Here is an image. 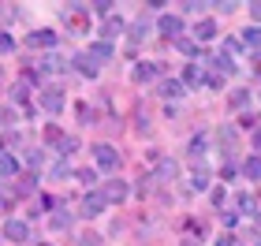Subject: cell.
<instances>
[{"label": "cell", "mask_w": 261, "mask_h": 246, "mask_svg": "<svg viewBox=\"0 0 261 246\" xmlns=\"http://www.w3.org/2000/svg\"><path fill=\"white\" fill-rule=\"evenodd\" d=\"M93 160H97V168L101 172H116V168H120V153H116V149L112 146H93Z\"/></svg>", "instance_id": "1"}, {"label": "cell", "mask_w": 261, "mask_h": 246, "mask_svg": "<svg viewBox=\"0 0 261 246\" xmlns=\"http://www.w3.org/2000/svg\"><path fill=\"white\" fill-rule=\"evenodd\" d=\"M30 49H56V34L53 30H34L30 38H27Z\"/></svg>", "instance_id": "2"}, {"label": "cell", "mask_w": 261, "mask_h": 246, "mask_svg": "<svg viewBox=\"0 0 261 246\" xmlns=\"http://www.w3.org/2000/svg\"><path fill=\"white\" fill-rule=\"evenodd\" d=\"M41 108L49 112V116H56V112L64 108V93H60V90H45V93H41Z\"/></svg>", "instance_id": "3"}, {"label": "cell", "mask_w": 261, "mask_h": 246, "mask_svg": "<svg viewBox=\"0 0 261 246\" xmlns=\"http://www.w3.org/2000/svg\"><path fill=\"white\" fill-rule=\"evenodd\" d=\"M101 198H105V205H109V202H127V183L112 179V183H109V186L101 190Z\"/></svg>", "instance_id": "4"}, {"label": "cell", "mask_w": 261, "mask_h": 246, "mask_svg": "<svg viewBox=\"0 0 261 246\" xmlns=\"http://www.w3.org/2000/svg\"><path fill=\"white\" fill-rule=\"evenodd\" d=\"M4 235H8L11 242H27V239H30V228L22 224V220H8V224H4Z\"/></svg>", "instance_id": "5"}, {"label": "cell", "mask_w": 261, "mask_h": 246, "mask_svg": "<svg viewBox=\"0 0 261 246\" xmlns=\"http://www.w3.org/2000/svg\"><path fill=\"white\" fill-rule=\"evenodd\" d=\"M75 67H79V71H82V75H86V78H93V75H97V71H101V64H97V60H93V56H90V52H79V56H75Z\"/></svg>", "instance_id": "6"}, {"label": "cell", "mask_w": 261, "mask_h": 246, "mask_svg": "<svg viewBox=\"0 0 261 246\" xmlns=\"http://www.w3.org/2000/svg\"><path fill=\"white\" fill-rule=\"evenodd\" d=\"M101 209H105V198H101V194H93V190H90L86 198H82V216H97Z\"/></svg>", "instance_id": "7"}, {"label": "cell", "mask_w": 261, "mask_h": 246, "mask_svg": "<svg viewBox=\"0 0 261 246\" xmlns=\"http://www.w3.org/2000/svg\"><path fill=\"white\" fill-rule=\"evenodd\" d=\"M161 34H164V38H179V34H183L179 15H164V19H161Z\"/></svg>", "instance_id": "8"}, {"label": "cell", "mask_w": 261, "mask_h": 246, "mask_svg": "<svg viewBox=\"0 0 261 246\" xmlns=\"http://www.w3.org/2000/svg\"><path fill=\"white\" fill-rule=\"evenodd\" d=\"M243 175H246V179H254V183L261 179V153H254L250 160L243 164Z\"/></svg>", "instance_id": "9"}, {"label": "cell", "mask_w": 261, "mask_h": 246, "mask_svg": "<svg viewBox=\"0 0 261 246\" xmlns=\"http://www.w3.org/2000/svg\"><path fill=\"white\" fill-rule=\"evenodd\" d=\"M120 30H123V22L116 19V15H109V19H105V26H101V38H105V41H112Z\"/></svg>", "instance_id": "10"}, {"label": "cell", "mask_w": 261, "mask_h": 246, "mask_svg": "<svg viewBox=\"0 0 261 246\" xmlns=\"http://www.w3.org/2000/svg\"><path fill=\"white\" fill-rule=\"evenodd\" d=\"M146 38H149V22H146V19H138L135 26H130V41H135V45H142Z\"/></svg>", "instance_id": "11"}, {"label": "cell", "mask_w": 261, "mask_h": 246, "mask_svg": "<svg viewBox=\"0 0 261 246\" xmlns=\"http://www.w3.org/2000/svg\"><path fill=\"white\" fill-rule=\"evenodd\" d=\"M194 34H198V38H201V41H209V38H217V22H213V19H201Z\"/></svg>", "instance_id": "12"}, {"label": "cell", "mask_w": 261, "mask_h": 246, "mask_svg": "<svg viewBox=\"0 0 261 246\" xmlns=\"http://www.w3.org/2000/svg\"><path fill=\"white\" fill-rule=\"evenodd\" d=\"M41 71H45V75H60V71H64V60H60V56H56V52H53V56H45Z\"/></svg>", "instance_id": "13"}, {"label": "cell", "mask_w": 261, "mask_h": 246, "mask_svg": "<svg viewBox=\"0 0 261 246\" xmlns=\"http://www.w3.org/2000/svg\"><path fill=\"white\" fill-rule=\"evenodd\" d=\"M90 56H93V60H112V45L109 41H97V45H93V49H90Z\"/></svg>", "instance_id": "14"}, {"label": "cell", "mask_w": 261, "mask_h": 246, "mask_svg": "<svg viewBox=\"0 0 261 246\" xmlns=\"http://www.w3.org/2000/svg\"><path fill=\"white\" fill-rule=\"evenodd\" d=\"M19 172V160L11 153H0V175H15Z\"/></svg>", "instance_id": "15"}, {"label": "cell", "mask_w": 261, "mask_h": 246, "mask_svg": "<svg viewBox=\"0 0 261 246\" xmlns=\"http://www.w3.org/2000/svg\"><path fill=\"white\" fill-rule=\"evenodd\" d=\"M183 78H187V86H201V82H205V75H201V67H198V64L187 67V75H183Z\"/></svg>", "instance_id": "16"}, {"label": "cell", "mask_w": 261, "mask_h": 246, "mask_svg": "<svg viewBox=\"0 0 261 246\" xmlns=\"http://www.w3.org/2000/svg\"><path fill=\"white\" fill-rule=\"evenodd\" d=\"M56 146H60V153H64V157H71V153L79 149V138H75V134H64V138H60Z\"/></svg>", "instance_id": "17"}, {"label": "cell", "mask_w": 261, "mask_h": 246, "mask_svg": "<svg viewBox=\"0 0 261 246\" xmlns=\"http://www.w3.org/2000/svg\"><path fill=\"white\" fill-rule=\"evenodd\" d=\"M153 75H157V64H138V67H135V78H138V82H149Z\"/></svg>", "instance_id": "18"}, {"label": "cell", "mask_w": 261, "mask_h": 246, "mask_svg": "<svg viewBox=\"0 0 261 246\" xmlns=\"http://www.w3.org/2000/svg\"><path fill=\"white\" fill-rule=\"evenodd\" d=\"M161 93H164V97H183V82L168 78V82H164V86H161Z\"/></svg>", "instance_id": "19"}, {"label": "cell", "mask_w": 261, "mask_h": 246, "mask_svg": "<svg viewBox=\"0 0 261 246\" xmlns=\"http://www.w3.org/2000/svg\"><path fill=\"white\" fill-rule=\"evenodd\" d=\"M243 41H246V45H250V49L257 52V49H261V30H257V26H250V30L243 34Z\"/></svg>", "instance_id": "20"}, {"label": "cell", "mask_w": 261, "mask_h": 246, "mask_svg": "<svg viewBox=\"0 0 261 246\" xmlns=\"http://www.w3.org/2000/svg\"><path fill=\"white\" fill-rule=\"evenodd\" d=\"M27 82H15V86H11V101H15V104H27Z\"/></svg>", "instance_id": "21"}, {"label": "cell", "mask_w": 261, "mask_h": 246, "mask_svg": "<svg viewBox=\"0 0 261 246\" xmlns=\"http://www.w3.org/2000/svg\"><path fill=\"white\" fill-rule=\"evenodd\" d=\"M246 101H250V93H246V90H235L228 104H231V108H246Z\"/></svg>", "instance_id": "22"}, {"label": "cell", "mask_w": 261, "mask_h": 246, "mask_svg": "<svg viewBox=\"0 0 261 246\" xmlns=\"http://www.w3.org/2000/svg\"><path fill=\"white\" fill-rule=\"evenodd\" d=\"M34 186H38V175H22V179H19V190H15V194H30Z\"/></svg>", "instance_id": "23"}, {"label": "cell", "mask_w": 261, "mask_h": 246, "mask_svg": "<svg viewBox=\"0 0 261 246\" xmlns=\"http://www.w3.org/2000/svg\"><path fill=\"white\" fill-rule=\"evenodd\" d=\"M239 209H243V213H250V216H257V202H254L250 194H243V198H239Z\"/></svg>", "instance_id": "24"}, {"label": "cell", "mask_w": 261, "mask_h": 246, "mask_svg": "<svg viewBox=\"0 0 261 246\" xmlns=\"http://www.w3.org/2000/svg\"><path fill=\"white\" fill-rule=\"evenodd\" d=\"M41 160H45L41 149H30V153H27V168H41Z\"/></svg>", "instance_id": "25"}, {"label": "cell", "mask_w": 261, "mask_h": 246, "mask_svg": "<svg viewBox=\"0 0 261 246\" xmlns=\"http://www.w3.org/2000/svg\"><path fill=\"white\" fill-rule=\"evenodd\" d=\"M11 49H15V41H11V34H4V30H0V52H11Z\"/></svg>", "instance_id": "26"}, {"label": "cell", "mask_w": 261, "mask_h": 246, "mask_svg": "<svg viewBox=\"0 0 261 246\" xmlns=\"http://www.w3.org/2000/svg\"><path fill=\"white\" fill-rule=\"evenodd\" d=\"M205 183H209V175H205V172H198L194 179H191V186H194V190H205Z\"/></svg>", "instance_id": "27"}, {"label": "cell", "mask_w": 261, "mask_h": 246, "mask_svg": "<svg viewBox=\"0 0 261 246\" xmlns=\"http://www.w3.org/2000/svg\"><path fill=\"white\" fill-rule=\"evenodd\" d=\"M60 138H64L60 127H49V131H45V142H60Z\"/></svg>", "instance_id": "28"}, {"label": "cell", "mask_w": 261, "mask_h": 246, "mask_svg": "<svg viewBox=\"0 0 261 246\" xmlns=\"http://www.w3.org/2000/svg\"><path fill=\"white\" fill-rule=\"evenodd\" d=\"M93 179H97V172H93V168H82L79 172V183H93Z\"/></svg>", "instance_id": "29"}, {"label": "cell", "mask_w": 261, "mask_h": 246, "mask_svg": "<svg viewBox=\"0 0 261 246\" xmlns=\"http://www.w3.org/2000/svg\"><path fill=\"white\" fill-rule=\"evenodd\" d=\"M67 220H71V216H67V213H56V216H53V220H49V224H53V228H67Z\"/></svg>", "instance_id": "30"}, {"label": "cell", "mask_w": 261, "mask_h": 246, "mask_svg": "<svg viewBox=\"0 0 261 246\" xmlns=\"http://www.w3.org/2000/svg\"><path fill=\"white\" fill-rule=\"evenodd\" d=\"M67 172H71V168H67V164L60 160V164H56V168H53V179H64V175H67Z\"/></svg>", "instance_id": "31"}, {"label": "cell", "mask_w": 261, "mask_h": 246, "mask_svg": "<svg viewBox=\"0 0 261 246\" xmlns=\"http://www.w3.org/2000/svg\"><path fill=\"white\" fill-rule=\"evenodd\" d=\"M179 49H183L187 56H198V45H194V41H179Z\"/></svg>", "instance_id": "32"}, {"label": "cell", "mask_w": 261, "mask_h": 246, "mask_svg": "<svg viewBox=\"0 0 261 246\" xmlns=\"http://www.w3.org/2000/svg\"><path fill=\"white\" fill-rule=\"evenodd\" d=\"M82 246H101V239L93 235V231H86V235H82Z\"/></svg>", "instance_id": "33"}, {"label": "cell", "mask_w": 261, "mask_h": 246, "mask_svg": "<svg viewBox=\"0 0 261 246\" xmlns=\"http://www.w3.org/2000/svg\"><path fill=\"white\" fill-rule=\"evenodd\" d=\"M217 246H239V239H235V235H220Z\"/></svg>", "instance_id": "34"}, {"label": "cell", "mask_w": 261, "mask_h": 246, "mask_svg": "<svg viewBox=\"0 0 261 246\" xmlns=\"http://www.w3.org/2000/svg\"><path fill=\"white\" fill-rule=\"evenodd\" d=\"M220 175H224V183H228V179H235V164H224V168H220Z\"/></svg>", "instance_id": "35"}, {"label": "cell", "mask_w": 261, "mask_h": 246, "mask_svg": "<svg viewBox=\"0 0 261 246\" xmlns=\"http://www.w3.org/2000/svg\"><path fill=\"white\" fill-rule=\"evenodd\" d=\"M254 149H257V153H261V127H257V131H254Z\"/></svg>", "instance_id": "36"}, {"label": "cell", "mask_w": 261, "mask_h": 246, "mask_svg": "<svg viewBox=\"0 0 261 246\" xmlns=\"http://www.w3.org/2000/svg\"><path fill=\"white\" fill-rule=\"evenodd\" d=\"M250 15H254V19L261 22V4H250Z\"/></svg>", "instance_id": "37"}, {"label": "cell", "mask_w": 261, "mask_h": 246, "mask_svg": "<svg viewBox=\"0 0 261 246\" xmlns=\"http://www.w3.org/2000/svg\"><path fill=\"white\" fill-rule=\"evenodd\" d=\"M198 242H201V239H194V235H187V239H183V246H198Z\"/></svg>", "instance_id": "38"}, {"label": "cell", "mask_w": 261, "mask_h": 246, "mask_svg": "<svg viewBox=\"0 0 261 246\" xmlns=\"http://www.w3.org/2000/svg\"><path fill=\"white\" fill-rule=\"evenodd\" d=\"M0 213H8V198L4 194H0Z\"/></svg>", "instance_id": "39"}, {"label": "cell", "mask_w": 261, "mask_h": 246, "mask_svg": "<svg viewBox=\"0 0 261 246\" xmlns=\"http://www.w3.org/2000/svg\"><path fill=\"white\" fill-rule=\"evenodd\" d=\"M254 64H257V67H261V49H257V52H254Z\"/></svg>", "instance_id": "40"}]
</instances>
